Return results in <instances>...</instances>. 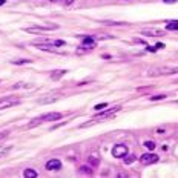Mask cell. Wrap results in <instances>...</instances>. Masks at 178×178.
<instances>
[{"label": "cell", "mask_w": 178, "mask_h": 178, "mask_svg": "<svg viewBox=\"0 0 178 178\" xmlns=\"http://www.w3.org/2000/svg\"><path fill=\"white\" fill-rule=\"evenodd\" d=\"M57 26H40V28H26L25 31L26 32H39V31H51V29H55Z\"/></svg>", "instance_id": "52a82bcc"}, {"label": "cell", "mask_w": 178, "mask_h": 178, "mask_svg": "<svg viewBox=\"0 0 178 178\" xmlns=\"http://www.w3.org/2000/svg\"><path fill=\"white\" fill-rule=\"evenodd\" d=\"M2 101H3V100H0V103H2Z\"/></svg>", "instance_id": "4316f807"}, {"label": "cell", "mask_w": 178, "mask_h": 178, "mask_svg": "<svg viewBox=\"0 0 178 178\" xmlns=\"http://www.w3.org/2000/svg\"><path fill=\"white\" fill-rule=\"evenodd\" d=\"M123 158H124V164H131V163H134V161H135V155H129V157H128V155H124Z\"/></svg>", "instance_id": "9a60e30c"}, {"label": "cell", "mask_w": 178, "mask_h": 178, "mask_svg": "<svg viewBox=\"0 0 178 178\" xmlns=\"http://www.w3.org/2000/svg\"><path fill=\"white\" fill-rule=\"evenodd\" d=\"M31 63V59H18V60H12V65H26Z\"/></svg>", "instance_id": "4fadbf2b"}, {"label": "cell", "mask_w": 178, "mask_h": 178, "mask_svg": "<svg viewBox=\"0 0 178 178\" xmlns=\"http://www.w3.org/2000/svg\"><path fill=\"white\" fill-rule=\"evenodd\" d=\"M5 137H8V132H2V134H0V140L5 138Z\"/></svg>", "instance_id": "603a6c76"}, {"label": "cell", "mask_w": 178, "mask_h": 178, "mask_svg": "<svg viewBox=\"0 0 178 178\" xmlns=\"http://www.w3.org/2000/svg\"><path fill=\"white\" fill-rule=\"evenodd\" d=\"M60 118H62V114H59V112H49V114H45V115L35 118V121H31L28 124V128H34V126H37L42 121H54V120H60Z\"/></svg>", "instance_id": "6da1fadb"}, {"label": "cell", "mask_w": 178, "mask_h": 178, "mask_svg": "<svg viewBox=\"0 0 178 178\" xmlns=\"http://www.w3.org/2000/svg\"><path fill=\"white\" fill-rule=\"evenodd\" d=\"M5 2H6V0H0V5H3Z\"/></svg>", "instance_id": "d4e9b609"}, {"label": "cell", "mask_w": 178, "mask_h": 178, "mask_svg": "<svg viewBox=\"0 0 178 178\" xmlns=\"http://www.w3.org/2000/svg\"><path fill=\"white\" fill-rule=\"evenodd\" d=\"M106 25H115V22H105ZM117 25H124V23H121V22H117Z\"/></svg>", "instance_id": "ffe728a7"}, {"label": "cell", "mask_w": 178, "mask_h": 178, "mask_svg": "<svg viewBox=\"0 0 178 178\" xmlns=\"http://www.w3.org/2000/svg\"><path fill=\"white\" fill-rule=\"evenodd\" d=\"M23 175L26 176V178H35V176H37V172H35L34 169H25Z\"/></svg>", "instance_id": "ba28073f"}, {"label": "cell", "mask_w": 178, "mask_h": 178, "mask_svg": "<svg viewBox=\"0 0 178 178\" xmlns=\"http://www.w3.org/2000/svg\"><path fill=\"white\" fill-rule=\"evenodd\" d=\"M105 108H108V103H100V105H97L94 109H95V111H101V109H105Z\"/></svg>", "instance_id": "ac0fdd59"}, {"label": "cell", "mask_w": 178, "mask_h": 178, "mask_svg": "<svg viewBox=\"0 0 178 178\" xmlns=\"http://www.w3.org/2000/svg\"><path fill=\"white\" fill-rule=\"evenodd\" d=\"M66 72H68V71H66V69H60V71H59V72H54V74H52V75H51V79H52V80H59V79H60V77H62V75H65V74H66Z\"/></svg>", "instance_id": "9c48e42d"}, {"label": "cell", "mask_w": 178, "mask_h": 178, "mask_svg": "<svg viewBox=\"0 0 178 178\" xmlns=\"http://www.w3.org/2000/svg\"><path fill=\"white\" fill-rule=\"evenodd\" d=\"M120 109H121L120 106L112 108V109H108V111H105V112H101V114L95 115V118H94V120H106V118H111V117H114V115H115Z\"/></svg>", "instance_id": "3957f363"}, {"label": "cell", "mask_w": 178, "mask_h": 178, "mask_svg": "<svg viewBox=\"0 0 178 178\" xmlns=\"http://www.w3.org/2000/svg\"><path fill=\"white\" fill-rule=\"evenodd\" d=\"M144 146H146L149 150H154V149H155V143H154V141H150V140H147V141L144 143Z\"/></svg>", "instance_id": "e0dca14e"}, {"label": "cell", "mask_w": 178, "mask_h": 178, "mask_svg": "<svg viewBox=\"0 0 178 178\" xmlns=\"http://www.w3.org/2000/svg\"><path fill=\"white\" fill-rule=\"evenodd\" d=\"M94 169H91L89 166H82L80 167V173H86V175H92Z\"/></svg>", "instance_id": "7c38bea8"}, {"label": "cell", "mask_w": 178, "mask_h": 178, "mask_svg": "<svg viewBox=\"0 0 178 178\" xmlns=\"http://www.w3.org/2000/svg\"><path fill=\"white\" fill-rule=\"evenodd\" d=\"M140 161L143 164H152V163H157L158 161V155L155 154H143L140 157Z\"/></svg>", "instance_id": "277c9868"}, {"label": "cell", "mask_w": 178, "mask_h": 178, "mask_svg": "<svg viewBox=\"0 0 178 178\" xmlns=\"http://www.w3.org/2000/svg\"><path fill=\"white\" fill-rule=\"evenodd\" d=\"M89 164H91L92 167H97V166L100 164V160L95 158V157H91V158H89Z\"/></svg>", "instance_id": "2e32d148"}, {"label": "cell", "mask_w": 178, "mask_h": 178, "mask_svg": "<svg viewBox=\"0 0 178 178\" xmlns=\"http://www.w3.org/2000/svg\"><path fill=\"white\" fill-rule=\"evenodd\" d=\"M83 46H85L83 49H79V51H77L79 54H80V52H85L86 49H94V48H95V39H94V37H85V39H83Z\"/></svg>", "instance_id": "5b68a950"}, {"label": "cell", "mask_w": 178, "mask_h": 178, "mask_svg": "<svg viewBox=\"0 0 178 178\" xmlns=\"http://www.w3.org/2000/svg\"><path fill=\"white\" fill-rule=\"evenodd\" d=\"M46 170H60L62 169V161L57 160V158H52V160H49L46 163Z\"/></svg>", "instance_id": "8992f818"}, {"label": "cell", "mask_w": 178, "mask_h": 178, "mask_svg": "<svg viewBox=\"0 0 178 178\" xmlns=\"http://www.w3.org/2000/svg\"><path fill=\"white\" fill-rule=\"evenodd\" d=\"M72 3V0H65V5H71Z\"/></svg>", "instance_id": "cb8c5ba5"}, {"label": "cell", "mask_w": 178, "mask_h": 178, "mask_svg": "<svg viewBox=\"0 0 178 178\" xmlns=\"http://www.w3.org/2000/svg\"><path fill=\"white\" fill-rule=\"evenodd\" d=\"M112 155L115 158H123L124 155H128V146L124 144H115L112 149Z\"/></svg>", "instance_id": "7a4b0ae2"}, {"label": "cell", "mask_w": 178, "mask_h": 178, "mask_svg": "<svg viewBox=\"0 0 178 178\" xmlns=\"http://www.w3.org/2000/svg\"><path fill=\"white\" fill-rule=\"evenodd\" d=\"M163 98H166V95L164 94H160V95H154V97H150V100L154 101V100H163Z\"/></svg>", "instance_id": "d6986e66"}, {"label": "cell", "mask_w": 178, "mask_h": 178, "mask_svg": "<svg viewBox=\"0 0 178 178\" xmlns=\"http://www.w3.org/2000/svg\"><path fill=\"white\" fill-rule=\"evenodd\" d=\"M164 3H176V0H163Z\"/></svg>", "instance_id": "7402d4cb"}, {"label": "cell", "mask_w": 178, "mask_h": 178, "mask_svg": "<svg viewBox=\"0 0 178 178\" xmlns=\"http://www.w3.org/2000/svg\"><path fill=\"white\" fill-rule=\"evenodd\" d=\"M155 46H157V49H163V48H164V45H163V43H157Z\"/></svg>", "instance_id": "44dd1931"}, {"label": "cell", "mask_w": 178, "mask_h": 178, "mask_svg": "<svg viewBox=\"0 0 178 178\" xmlns=\"http://www.w3.org/2000/svg\"><path fill=\"white\" fill-rule=\"evenodd\" d=\"M57 100V97H49V98H42V100H39V103L40 105H48V103H52V101H55Z\"/></svg>", "instance_id": "8fae6325"}, {"label": "cell", "mask_w": 178, "mask_h": 178, "mask_svg": "<svg viewBox=\"0 0 178 178\" xmlns=\"http://www.w3.org/2000/svg\"><path fill=\"white\" fill-rule=\"evenodd\" d=\"M141 34H144V35H150V37H154V35H163V32H161V31H143Z\"/></svg>", "instance_id": "5bb4252c"}, {"label": "cell", "mask_w": 178, "mask_h": 178, "mask_svg": "<svg viewBox=\"0 0 178 178\" xmlns=\"http://www.w3.org/2000/svg\"><path fill=\"white\" fill-rule=\"evenodd\" d=\"M166 29H167V31H175V29H178V22H176V20H172L169 25H166Z\"/></svg>", "instance_id": "30bf717a"}, {"label": "cell", "mask_w": 178, "mask_h": 178, "mask_svg": "<svg viewBox=\"0 0 178 178\" xmlns=\"http://www.w3.org/2000/svg\"><path fill=\"white\" fill-rule=\"evenodd\" d=\"M51 2H59V0H51Z\"/></svg>", "instance_id": "484cf974"}]
</instances>
